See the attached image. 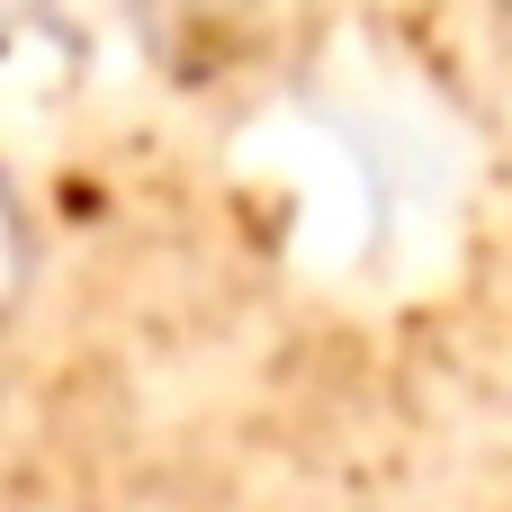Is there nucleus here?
<instances>
[{
	"label": "nucleus",
	"instance_id": "nucleus-1",
	"mask_svg": "<svg viewBox=\"0 0 512 512\" xmlns=\"http://www.w3.org/2000/svg\"><path fill=\"white\" fill-rule=\"evenodd\" d=\"M504 9H512V0H504Z\"/></svg>",
	"mask_w": 512,
	"mask_h": 512
}]
</instances>
